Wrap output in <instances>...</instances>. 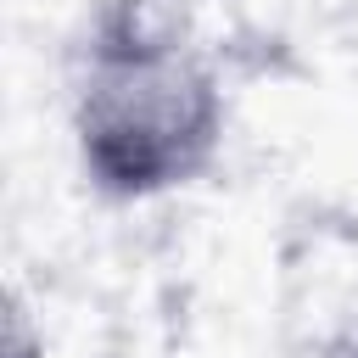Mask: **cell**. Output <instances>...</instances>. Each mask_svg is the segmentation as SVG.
<instances>
[{"instance_id":"1","label":"cell","mask_w":358,"mask_h":358,"mask_svg":"<svg viewBox=\"0 0 358 358\" xmlns=\"http://www.w3.org/2000/svg\"><path fill=\"white\" fill-rule=\"evenodd\" d=\"M67 134L101 201L196 185L229 134V95L179 0H95L73 50Z\"/></svg>"},{"instance_id":"2","label":"cell","mask_w":358,"mask_h":358,"mask_svg":"<svg viewBox=\"0 0 358 358\" xmlns=\"http://www.w3.org/2000/svg\"><path fill=\"white\" fill-rule=\"evenodd\" d=\"M0 358H45V336L28 313V302L11 291L6 296V330H0Z\"/></svg>"},{"instance_id":"3","label":"cell","mask_w":358,"mask_h":358,"mask_svg":"<svg viewBox=\"0 0 358 358\" xmlns=\"http://www.w3.org/2000/svg\"><path fill=\"white\" fill-rule=\"evenodd\" d=\"M336 358H358V324L347 330V341H341V352H336Z\"/></svg>"}]
</instances>
